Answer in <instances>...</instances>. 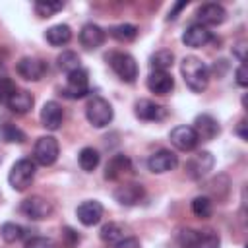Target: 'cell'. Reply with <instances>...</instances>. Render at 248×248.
Segmentation results:
<instances>
[{
  "mask_svg": "<svg viewBox=\"0 0 248 248\" xmlns=\"http://www.w3.org/2000/svg\"><path fill=\"white\" fill-rule=\"evenodd\" d=\"M180 72L186 85L196 93H202L209 83V68L196 56H186L180 64Z\"/></svg>",
  "mask_w": 248,
  "mask_h": 248,
  "instance_id": "cell-1",
  "label": "cell"
},
{
  "mask_svg": "<svg viewBox=\"0 0 248 248\" xmlns=\"http://www.w3.org/2000/svg\"><path fill=\"white\" fill-rule=\"evenodd\" d=\"M178 242L182 248H219L221 246L219 234L211 229H205V231L184 229L178 234Z\"/></svg>",
  "mask_w": 248,
  "mask_h": 248,
  "instance_id": "cell-2",
  "label": "cell"
},
{
  "mask_svg": "<svg viewBox=\"0 0 248 248\" xmlns=\"http://www.w3.org/2000/svg\"><path fill=\"white\" fill-rule=\"evenodd\" d=\"M37 172V165L31 159H19L12 165L10 174H8V182L16 192H23L27 186H31L33 178Z\"/></svg>",
  "mask_w": 248,
  "mask_h": 248,
  "instance_id": "cell-3",
  "label": "cell"
},
{
  "mask_svg": "<svg viewBox=\"0 0 248 248\" xmlns=\"http://www.w3.org/2000/svg\"><path fill=\"white\" fill-rule=\"evenodd\" d=\"M85 116H87V120L93 128H105V126L110 124V120L114 116V110H112V107L107 99L95 95V97L89 99V103L85 107Z\"/></svg>",
  "mask_w": 248,
  "mask_h": 248,
  "instance_id": "cell-4",
  "label": "cell"
},
{
  "mask_svg": "<svg viewBox=\"0 0 248 248\" xmlns=\"http://www.w3.org/2000/svg\"><path fill=\"white\" fill-rule=\"evenodd\" d=\"M107 60H108L112 72L122 81H126V83H134L136 81V78H138V64H136L132 54H128V52H110L107 56Z\"/></svg>",
  "mask_w": 248,
  "mask_h": 248,
  "instance_id": "cell-5",
  "label": "cell"
},
{
  "mask_svg": "<svg viewBox=\"0 0 248 248\" xmlns=\"http://www.w3.org/2000/svg\"><path fill=\"white\" fill-rule=\"evenodd\" d=\"M58 153H60V145H58L56 138L43 136V138H39L35 141V147H33V159H35V163H39L43 167H50L58 159Z\"/></svg>",
  "mask_w": 248,
  "mask_h": 248,
  "instance_id": "cell-6",
  "label": "cell"
},
{
  "mask_svg": "<svg viewBox=\"0 0 248 248\" xmlns=\"http://www.w3.org/2000/svg\"><path fill=\"white\" fill-rule=\"evenodd\" d=\"M215 165V159L209 151H198L194 153L188 163H186V174L192 178V180H198V178H203Z\"/></svg>",
  "mask_w": 248,
  "mask_h": 248,
  "instance_id": "cell-7",
  "label": "cell"
},
{
  "mask_svg": "<svg viewBox=\"0 0 248 248\" xmlns=\"http://www.w3.org/2000/svg\"><path fill=\"white\" fill-rule=\"evenodd\" d=\"M64 97L68 99H81L89 93V78H87V72L83 68L68 74V81H66V87H64Z\"/></svg>",
  "mask_w": 248,
  "mask_h": 248,
  "instance_id": "cell-8",
  "label": "cell"
},
{
  "mask_svg": "<svg viewBox=\"0 0 248 248\" xmlns=\"http://www.w3.org/2000/svg\"><path fill=\"white\" fill-rule=\"evenodd\" d=\"M21 213L27 217V219H33V221H41V219H46L50 213H52V203L41 196H31L27 200L21 202Z\"/></svg>",
  "mask_w": 248,
  "mask_h": 248,
  "instance_id": "cell-9",
  "label": "cell"
},
{
  "mask_svg": "<svg viewBox=\"0 0 248 248\" xmlns=\"http://www.w3.org/2000/svg\"><path fill=\"white\" fill-rule=\"evenodd\" d=\"M17 74L27 79V81H39L45 74H46V64L41 58H33V56H25L17 62L16 66Z\"/></svg>",
  "mask_w": 248,
  "mask_h": 248,
  "instance_id": "cell-10",
  "label": "cell"
},
{
  "mask_svg": "<svg viewBox=\"0 0 248 248\" xmlns=\"http://www.w3.org/2000/svg\"><path fill=\"white\" fill-rule=\"evenodd\" d=\"M169 138H170V143L180 151H192L200 141L192 126H176L170 130Z\"/></svg>",
  "mask_w": 248,
  "mask_h": 248,
  "instance_id": "cell-11",
  "label": "cell"
},
{
  "mask_svg": "<svg viewBox=\"0 0 248 248\" xmlns=\"http://www.w3.org/2000/svg\"><path fill=\"white\" fill-rule=\"evenodd\" d=\"M176 165H178V157L169 149H159L153 155H149V159H147V169L157 174L169 172V170L176 169Z\"/></svg>",
  "mask_w": 248,
  "mask_h": 248,
  "instance_id": "cell-12",
  "label": "cell"
},
{
  "mask_svg": "<svg viewBox=\"0 0 248 248\" xmlns=\"http://www.w3.org/2000/svg\"><path fill=\"white\" fill-rule=\"evenodd\" d=\"M209 41H213V35L211 31L202 25V23H192L186 27V31L182 33V43L186 46H192V48H200V46H205Z\"/></svg>",
  "mask_w": 248,
  "mask_h": 248,
  "instance_id": "cell-13",
  "label": "cell"
},
{
  "mask_svg": "<svg viewBox=\"0 0 248 248\" xmlns=\"http://www.w3.org/2000/svg\"><path fill=\"white\" fill-rule=\"evenodd\" d=\"M76 215H78V219H79L81 225L93 227V225H97V223L101 221V217H103V205H101L97 200H85V202H81V203L78 205Z\"/></svg>",
  "mask_w": 248,
  "mask_h": 248,
  "instance_id": "cell-14",
  "label": "cell"
},
{
  "mask_svg": "<svg viewBox=\"0 0 248 248\" xmlns=\"http://www.w3.org/2000/svg\"><path fill=\"white\" fill-rule=\"evenodd\" d=\"M134 112L140 120H145V122H157V120H163L167 116V108L149 101V99L138 101L136 107H134Z\"/></svg>",
  "mask_w": 248,
  "mask_h": 248,
  "instance_id": "cell-15",
  "label": "cell"
},
{
  "mask_svg": "<svg viewBox=\"0 0 248 248\" xmlns=\"http://www.w3.org/2000/svg\"><path fill=\"white\" fill-rule=\"evenodd\" d=\"M225 17H227V12L221 4L207 2V4H202L198 8V19H200L198 23H202L205 27L207 25H219V23L225 21Z\"/></svg>",
  "mask_w": 248,
  "mask_h": 248,
  "instance_id": "cell-16",
  "label": "cell"
},
{
  "mask_svg": "<svg viewBox=\"0 0 248 248\" xmlns=\"http://www.w3.org/2000/svg\"><path fill=\"white\" fill-rule=\"evenodd\" d=\"M145 196V190L141 184H136V182H130V184H124V186H118L114 190V198L120 205H136L143 200Z\"/></svg>",
  "mask_w": 248,
  "mask_h": 248,
  "instance_id": "cell-17",
  "label": "cell"
},
{
  "mask_svg": "<svg viewBox=\"0 0 248 248\" xmlns=\"http://www.w3.org/2000/svg\"><path fill=\"white\" fill-rule=\"evenodd\" d=\"M192 128H194L198 140H202V141L213 140V138L219 134V130H221L219 124H217V120H215L211 114H200V116H196Z\"/></svg>",
  "mask_w": 248,
  "mask_h": 248,
  "instance_id": "cell-18",
  "label": "cell"
},
{
  "mask_svg": "<svg viewBox=\"0 0 248 248\" xmlns=\"http://www.w3.org/2000/svg\"><path fill=\"white\" fill-rule=\"evenodd\" d=\"M79 43L85 50H95L105 43V31L95 23H85L79 31Z\"/></svg>",
  "mask_w": 248,
  "mask_h": 248,
  "instance_id": "cell-19",
  "label": "cell"
},
{
  "mask_svg": "<svg viewBox=\"0 0 248 248\" xmlns=\"http://www.w3.org/2000/svg\"><path fill=\"white\" fill-rule=\"evenodd\" d=\"M64 120V112H62V107L56 103V101H46L41 108V122L46 130H58L60 124Z\"/></svg>",
  "mask_w": 248,
  "mask_h": 248,
  "instance_id": "cell-20",
  "label": "cell"
},
{
  "mask_svg": "<svg viewBox=\"0 0 248 248\" xmlns=\"http://www.w3.org/2000/svg\"><path fill=\"white\" fill-rule=\"evenodd\" d=\"M174 87V79L169 72H151L147 78V89L155 95H169Z\"/></svg>",
  "mask_w": 248,
  "mask_h": 248,
  "instance_id": "cell-21",
  "label": "cell"
},
{
  "mask_svg": "<svg viewBox=\"0 0 248 248\" xmlns=\"http://www.w3.org/2000/svg\"><path fill=\"white\" fill-rule=\"evenodd\" d=\"M45 39L48 45L52 46H62V45H68L70 39H72V29L66 25V23H56L52 27H48L45 31Z\"/></svg>",
  "mask_w": 248,
  "mask_h": 248,
  "instance_id": "cell-22",
  "label": "cell"
},
{
  "mask_svg": "<svg viewBox=\"0 0 248 248\" xmlns=\"http://www.w3.org/2000/svg\"><path fill=\"white\" fill-rule=\"evenodd\" d=\"M6 105H8V108H10L12 112H16V114H25V112H29L31 107H33V95H31L29 91H25V89H17V91L10 97V101H8Z\"/></svg>",
  "mask_w": 248,
  "mask_h": 248,
  "instance_id": "cell-23",
  "label": "cell"
},
{
  "mask_svg": "<svg viewBox=\"0 0 248 248\" xmlns=\"http://www.w3.org/2000/svg\"><path fill=\"white\" fill-rule=\"evenodd\" d=\"M126 170H130V159L122 153H116L108 163H107V169H105V178L108 180H116L118 176H122Z\"/></svg>",
  "mask_w": 248,
  "mask_h": 248,
  "instance_id": "cell-24",
  "label": "cell"
},
{
  "mask_svg": "<svg viewBox=\"0 0 248 248\" xmlns=\"http://www.w3.org/2000/svg\"><path fill=\"white\" fill-rule=\"evenodd\" d=\"M122 238H126V227L120 225V223H107L101 229V240L107 242V244H112L114 246Z\"/></svg>",
  "mask_w": 248,
  "mask_h": 248,
  "instance_id": "cell-25",
  "label": "cell"
},
{
  "mask_svg": "<svg viewBox=\"0 0 248 248\" xmlns=\"http://www.w3.org/2000/svg\"><path fill=\"white\" fill-rule=\"evenodd\" d=\"M174 64V54L170 50H157L149 58V66L153 72H167Z\"/></svg>",
  "mask_w": 248,
  "mask_h": 248,
  "instance_id": "cell-26",
  "label": "cell"
},
{
  "mask_svg": "<svg viewBox=\"0 0 248 248\" xmlns=\"http://www.w3.org/2000/svg\"><path fill=\"white\" fill-rule=\"evenodd\" d=\"M99 159H101V157H99V151L93 149V147H83V149L79 151V155H78V163H79L81 170H85V172L95 170L97 165H99Z\"/></svg>",
  "mask_w": 248,
  "mask_h": 248,
  "instance_id": "cell-27",
  "label": "cell"
},
{
  "mask_svg": "<svg viewBox=\"0 0 248 248\" xmlns=\"http://www.w3.org/2000/svg\"><path fill=\"white\" fill-rule=\"evenodd\" d=\"M110 37H114L120 43H130V41H134L138 37V27L132 25V23L114 25V27H110Z\"/></svg>",
  "mask_w": 248,
  "mask_h": 248,
  "instance_id": "cell-28",
  "label": "cell"
},
{
  "mask_svg": "<svg viewBox=\"0 0 248 248\" xmlns=\"http://www.w3.org/2000/svg\"><path fill=\"white\" fill-rule=\"evenodd\" d=\"M56 62H58V68H60L62 72H66V74H72V72H76V70L81 68L79 56H78L74 50H64V52L58 56Z\"/></svg>",
  "mask_w": 248,
  "mask_h": 248,
  "instance_id": "cell-29",
  "label": "cell"
},
{
  "mask_svg": "<svg viewBox=\"0 0 248 248\" xmlns=\"http://www.w3.org/2000/svg\"><path fill=\"white\" fill-rule=\"evenodd\" d=\"M0 138L8 143H23L25 141V134L12 122H4L0 126Z\"/></svg>",
  "mask_w": 248,
  "mask_h": 248,
  "instance_id": "cell-30",
  "label": "cell"
},
{
  "mask_svg": "<svg viewBox=\"0 0 248 248\" xmlns=\"http://www.w3.org/2000/svg\"><path fill=\"white\" fill-rule=\"evenodd\" d=\"M192 213L200 219H207L213 213V203L207 196H198L192 200Z\"/></svg>",
  "mask_w": 248,
  "mask_h": 248,
  "instance_id": "cell-31",
  "label": "cell"
},
{
  "mask_svg": "<svg viewBox=\"0 0 248 248\" xmlns=\"http://www.w3.org/2000/svg\"><path fill=\"white\" fill-rule=\"evenodd\" d=\"M64 8V2H52V0H39L35 2V12L39 17H50L58 14Z\"/></svg>",
  "mask_w": 248,
  "mask_h": 248,
  "instance_id": "cell-32",
  "label": "cell"
},
{
  "mask_svg": "<svg viewBox=\"0 0 248 248\" xmlns=\"http://www.w3.org/2000/svg\"><path fill=\"white\" fill-rule=\"evenodd\" d=\"M0 234H2L4 242H8V244L17 242L23 236V227H19L16 223H4L2 229H0Z\"/></svg>",
  "mask_w": 248,
  "mask_h": 248,
  "instance_id": "cell-33",
  "label": "cell"
},
{
  "mask_svg": "<svg viewBox=\"0 0 248 248\" xmlns=\"http://www.w3.org/2000/svg\"><path fill=\"white\" fill-rule=\"evenodd\" d=\"M17 91V87H16V83L10 79V78H0V103H8L10 101V97L14 95Z\"/></svg>",
  "mask_w": 248,
  "mask_h": 248,
  "instance_id": "cell-34",
  "label": "cell"
},
{
  "mask_svg": "<svg viewBox=\"0 0 248 248\" xmlns=\"http://www.w3.org/2000/svg\"><path fill=\"white\" fill-rule=\"evenodd\" d=\"M25 248H56V244H54L52 238H46V236H33L31 240L25 242Z\"/></svg>",
  "mask_w": 248,
  "mask_h": 248,
  "instance_id": "cell-35",
  "label": "cell"
},
{
  "mask_svg": "<svg viewBox=\"0 0 248 248\" xmlns=\"http://www.w3.org/2000/svg\"><path fill=\"white\" fill-rule=\"evenodd\" d=\"M62 238H64V244H66L68 248H72L76 242H79V236H78V232H76V231H72L70 227H66V229L62 231Z\"/></svg>",
  "mask_w": 248,
  "mask_h": 248,
  "instance_id": "cell-36",
  "label": "cell"
},
{
  "mask_svg": "<svg viewBox=\"0 0 248 248\" xmlns=\"http://www.w3.org/2000/svg\"><path fill=\"white\" fill-rule=\"evenodd\" d=\"M236 83L240 85V87H246L248 85V70H246V64H240L238 68H236Z\"/></svg>",
  "mask_w": 248,
  "mask_h": 248,
  "instance_id": "cell-37",
  "label": "cell"
},
{
  "mask_svg": "<svg viewBox=\"0 0 248 248\" xmlns=\"http://www.w3.org/2000/svg\"><path fill=\"white\" fill-rule=\"evenodd\" d=\"M114 248H140V240L134 238V236H126L120 242H116Z\"/></svg>",
  "mask_w": 248,
  "mask_h": 248,
  "instance_id": "cell-38",
  "label": "cell"
},
{
  "mask_svg": "<svg viewBox=\"0 0 248 248\" xmlns=\"http://www.w3.org/2000/svg\"><path fill=\"white\" fill-rule=\"evenodd\" d=\"M186 6H188V2H178V4H174V8L169 12V17H167V19H169V21H170V19H176L178 12H180V10H184Z\"/></svg>",
  "mask_w": 248,
  "mask_h": 248,
  "instance_id": "cell-39",
  "label": "cell"
},
{
  "mask_svg": "<svg viewBox=\"0 0 248 248\" xmlns=\"http://www.w3.org/2000/svg\"><path fill=\"white\" fill-rule=\"evenodd\" d=\"M244 48H246V41H240V43H236V46H234V54H236V58L244 64Z\"/></svg>",
  "mask_w": 248,
  "mask_h": 248,
  "instance_id": "cell-40",
  "label": "cell"
},
{
  "mask_svg": "<svg viewBox=\"0 0 248 248\" xmlns=\"http://www.w3.org/2000/svg\"><path fill=\"white\" fill-rule=\"evenodd\" d=\"M236 134H238V136H240L242 140H248V134H246V120H240V122H238Z\"/></svg>",
  "mask_w": 248,
  "mask_h": 248,
  "instance_id": "cell-41",
  "label": "cell"
}]
</instances>
